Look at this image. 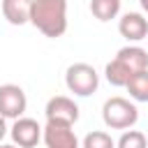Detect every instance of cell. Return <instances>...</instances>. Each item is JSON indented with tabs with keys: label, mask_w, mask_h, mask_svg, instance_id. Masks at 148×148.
Segmentation results:
<instances>
[{
	"label": "cell",
	"mask_w": 148,
	"mask_h": 148,
	"mask_svg": "<svg viewBox=\"0 0 148 148\" xmlns=\"http://www.w3.org/2000/svg\"><path fill=\"white\" fill-rule=\"evenodd\" d=\"M30 23L44 37H62L67 30V0H32Z\"/></svg>",
	"instance_id": "6da1fadb"
},
{
	"label": "cell",
	"mask_w": 148,
	"mask_h": 148,
	"mask_svg": "<svg viewBox=\"0 0 148 148\" xmlns=\"http://www.w3.org/2000/svg\"><path fill=\"white\" fill-rule=\"evenodd\" d=\"M102 120L111 130H130L139 120V109L125 97H109L102 106Z\"/></svg>",
	"instance_id": "7a4b0ae2"
},
{
	"label": "cell",
	"mask_w": 148,
	"mask_h": 148,
	"mask_svg": "<svg viewBox=\"0 0 148 148\" xmlns=\"http://www.w3.org/2000/svg\"><path fill=\"white\" fill-rule=\"evenodd\" d=\"M65 83L69 88V92L79 95V97H88L97 90L99 86V74L95 72L92 65L88 62H74L67 67L65 72Z\"/></svg>",
	"instance_id": "3957f363"
},
{
	"label": "cell",
	"mask_w": 148,
	"mask_h": 148,
	"mask_svg": "<svg viewBox=\"0 0 148 148\" xmlns=\"http://www.w3.org/2000/svg\"><path fill=\"white\" fill-rule=\"evenodd\" d=\"M28 106V99H25V92L21 86L16 83H5L0 86V116L7 120H16L23 116Z\"/></svg>",
	"instance_id": "277c9868"
},
{
	"label": "cell",
	"mask_w": 148,
	"mask_h": 148,
	"mask_svg": "<svg viewBox=\"0 0 148 148\" xmlns=\"http://www.w3.org/2000/svg\"><path fill=\"white\" fill-rule=\"evenodd\" d=\"M42 139L46 148H79V139L72 125L58 120H46V125L42 127Z\"/></svg>",
	"instance_id": "5b68a950"
},
{
	"label": "cell",
	"mask_w": 148,
	"mask_h": 148,
	"mask_svg": "<svg viewBox=\"0 0 148 148\" xmlns=\"http://www.w3.org/2000/svg\"><path fill=\"white\" fill-rule=\"evenodd\" d=\"M12 141L18 148H35L42 139V125L35 118H16L12 125Z\"/></svg>",
	"instance_id": "8992f818"
},
{
	"label": "cell",
	"mask_w": 148,
	"mask_h": 148,
	"mask_svg": "<svg viewBox=\"0 0 148 148\" xmlns=\"http://www.w3.org/2000/svg\"><path fill=\"white\" fill-rule=\"evenodd\" d=\"M46 120H58V123H67V125H74L79 120V106L72 97H65V95H56L46 102Z\"/></svg>",
	"instance_id": "52a82bcc"
},
{
	"label": "cell",
	"mask_w": 148,
	"mask_h": 148,
	"mask_svg": "<svg viewBox=\"0 0 148 148\" xmlns=\"http://www.w3.org/2000/svg\"><path fill=\"white\" fill-rule=\"evenodd\" d=\"M118 32L127 42H141L148 37V18L139 12H127L118 21Z\"/></svg>",
	"instance_id": "ba28073f"
},
{
	"label": "cell",
	"mask_w": 148,
	"mask_h": 148,
	"mask_svg": "<svg viewBox=\"0 0 148 148\" xmlns=\"http://www.w3.org/2000/svg\"><path fill=\"white\" fill-rule=\"evenodd\" d=\"M30 7L32 0H2V16L12 25L30 23Z\"/></svg>",
	"instance_id": "9c48e42d"
},
{
	"label": "cell",
	"mask_w": 148,
	"mask_h": 148,
	"mask_svg": "<svg viewBox=\"0 0 148 148\" xmlns=\"http://www.w3.org/2000/svg\"><path fill=\"white\" fill-rule=\"evenodd\" d=\"M116 60H120L132 74L141 72V69H148V51L141 49V46H123L116 53Z\"/></svg>",
	"instance_id": "30bf717a"
},
{
	"label": "cell",
	"mask_w": 148,
	"mask_h": 148,
	"mask_svg": "<svg viewBox=\"0 0 148 148\" xmlns=\"http://www.w3.org/2000/svg\"><path fill=\"white\" fill-rule=\"evenodd\" d=\"M125 88H127V92L134 102H148V69L134 72L127 79Z\"/></svg>",
	"instance_id": "8fae6325"
},
{
	"label": "cell",
	"mask_w": 148,
	"mask_h": 148,
	"mask_svg": "<svg viewBox=\"0 0 148 148\" xmlns=\"http://www.w3.org/2000/svg\"><path fill=\"white\" fill-rule=\"evenodd\" d=\"M90 12L97 21H111L120 12V0H90Z\"/></svg>",
	"instance_id": "7c38bea8"
},
{
	"label": "cell",
	"mask_w": 148,
	"mask_h": 148,
	"mask_svg": "<svg viewBox=\"0 0 148 148\" xmlns=\"http://www.w3.org/2000/svg\"><path fill=\"white\" fill-rule=\"evenodd\" d=\"M104 74H106V81L111 83V86H116V88H125V83H127V79L132 76V72L120 62V60H111L109 65H106V69H104Z\"/></svg>",
	"instance_id": "4fadbf2b"
},
{
	"label": "cell",
	"mask_w": 148,
	"mask_h": 148,
	"mask_svg": "<svg viewBox=\"0 0 148 148\" xmlns=\"http://www.w3.org/2000/svg\"><path fill=\"white\" fill-rule=\"evenodd\" d=\"M116 148H148V139H146V134L143 132H139V130H125L123 132V136L118 139V143H116Z\"/></svg>",
	"instance_id": "5bb4252c"
},
{
	"label": "cell",
	"mask_w": 148,
	"mask_h": 148,
	"mask_svg": "<svg viewBox=\"0 0 148 148\" xmlns=\"http://www.w3.org/2000/svg\"><path fill=\"white\" fill-rule=\"evenodd\" d=\"M81 148H116V141L111 139V134H106L102 130H95V132L86 134Z\"/></svg>",
	"instance_id": "9a60e30c"
},
{
	"label": "cell",
	"mask_w": 148,
	"mask_h": 148,
	"mask_svg": "<svg viewBox=\"0 0 148 148\" xmlns=\"http://www.w3.org/2000/svg\"><path fill=\"white\" fill-rule=\"evenodd\" d=\"M5 134H7V123H5V118L0 116V141L5 139Z\"/></svg>",
	"instance_id": "2e32d148"
},
{
	"label": "cell",
	"mask_w": 148,
	"mask_h": 148,
	"mask_svg": "<svg viewBox=\"0 0 148 148\" xmlns=\"http://www.w3.org/2000/svg\"><path fill=\"white\" fill-rule=\"evenodd\" d=\"M139 2H141V9L148 14V0H139Z\"/></svg>",
	"instance_id": "e0dca14e"
},
{
	"label": "cell",
	"mask_w": 148,
	"mask_h": 148,
	"mask_svg": "<svg viewBox=\"0 0 148 148\" xmlns=\"http://www.w3.org/2000/svg\"><path fill=\"white\" fill-rule=\"evenodd\" d=\"M0 148H16V143H14V146H0Z\"/></svg>",
	"instance_id": "ac0fdd59"
}]
</instances>
